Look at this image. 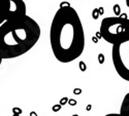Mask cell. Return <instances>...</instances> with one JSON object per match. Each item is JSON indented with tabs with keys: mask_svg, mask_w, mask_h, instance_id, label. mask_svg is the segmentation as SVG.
<instances>
[{
	"mask_svg": "<svg viewBox=\"0 0 129 116\" xmlns=\"http://www.w3.org/2000/svg\"><path fill=\"white\" fill-rule=\"evenodd\" d=\"M85 31L78 12L67 3L60 5L50 27L54 57L63 64L79 59L85 49Z\"/></svg>",
	"mask_w": 129,
	"mask_h": 116,
	"instance_id": "1",
	"label": "cell"
},
{
	"mask_svg": "<svg viewBox=\"0 0 129 116\" xmlns=\"http://www.w3.org/2000/svg\"><path fill=\"white\" fill-rule=\"evenodd\" d=\"M41 30L38 23L28 15L5 21L0 25V59H16L25 54L38 42Z\"/></svg>",
	"mask_w": 129,
	"mask_h": 116,
	"instance_id": "2",
	"label": "cell"
},
{
	"mask_svg": "<svg viewBox=\"0 0 129 116\" xmlns=\"http://www.w3.org/2000/svg\"><path fill=\"white\" fill-rule=\"evenodd\" d=\"M99 32L107 43L112 45L129 38V19L123 17L104 18L101 23Z\"/></svg>",
	"mask_w": 129,
	"mask_h": 116,
	"instance_id": "3",
	"label": "cell"
},
{
	"mask_svg": "<svg viewBox=\"0 0 129 116\" xmlns=\"http://www.w3.org/2000/svg\"><path fill=\"white\" fill-rule=\"evenodd\" d=\"M112 61L117 74L129 82V38L113 45Z\"/></svg>",
	"mask_w": 129,
	"mask_h": 116,
	"instance_id": "4",
	"label": "cell"
},
{
	"mask_svg": "<svg viewBox=\"0 0 129 116\" xmlns=\"http://www.w3.org/2000/svg\"><path fill=\"white\" fill-rule=\"evenodd\" d=\"M26 15H27V7L24 0H5L4 16H3L4 22L9 20L22 18Z\"/></svg>",
	"mask_w": 129,
	"mask_h": 116,
	"instance_id": "5",
	"label": "cell"
},
{
	"mask_svg": "<svg viewBox=\"0 0 129 116\" xmlns=\"http://www.w3.org/2000/svg\"><path fill=\"white\" fill-rule=\"evenodd\" d=\"M122 116H129V92L125 94V97L123 98V101L121 103L120 107V112Z\"/></svg>",
	"mask_w": 129,
	"mask_h": 116,
	"instance_id": "6",
	"label": "cell"
},
{
	"mask_svg": "<svg viewBox=\"0 0 129 116\" xmlns=\"http://www.w3.org/2000/svg\"><path fill=\"white\" fill-rule=\"evenodd\" d=\"M4 7H5V0H0V25L4 22Z\"/></svg>",
	"mask_w": 129,
	"mask_h": 116,
	"instance_id": "7",
	"label": "cell"
},
{
	"mask_svg": "<svg viewBox=\"0 0 129 116\" xmlns=\"http://www.w3.org/2000/svg\"><path fill=\"white\" fill-rule=\"evenodd\" d=\"M104 116H122L120 113H110V114H106Z\"/></svg>",
	"mask_w": 129,
	"mask_h": 116,
	"instance_id": "8",
	"label": "cell"
},
{
	"mask_svg": "<svg viewBox=\"0 0 129 116\" xmlns=\"http://www.w3.org/2000/svg\"><path fill=\"white\" fill-rule=\"evenodd\" d=\"M1 64H2V60L0 59V66H1Z\"/></svg>",
	"mask_w": 129,
	"mask_h": 116,
	"instance_id": "9",
	"label": "cell"
}]
</instances>
